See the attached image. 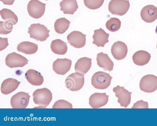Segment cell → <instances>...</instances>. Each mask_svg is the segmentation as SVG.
<instances>
[{
	"mask_svg": "<svg viewBox=\"0 0 157 126\" xmlns=\"http://www.w3.org/2000/svg\"><path fill=\"white\" fill-rule=\"evenodd\" d=\"M65 83L66 88L70 91H78L84 85V74L77 72L72 73L67 77Z\"/></svg>",
	"mask_w": 157,
	"mask_h": 126,
	"instance_id": "277c9868",
	"label": "cell"
},
{
	"mask_svg": "<svg viewBox=\"0 0 157 126\" xmlns=\"http://www.w3.org/2000/svg\"><path fill=\"white\" fill-rule=\"evenodd\" d=\"M109 34L106 33L101 28L94 31L93 35V44L97 47H104L105 45L109 42Z\"/></svg>",
	"mask_w": 157,
	"mask_h": 126,
	"instance_id": "ac0fdd59",
	"label": "cell"
},
{
	"mask_svg": "<svg viewBox=\"0 0 157 126\" xmlns=\"http://www.w3.org/2000/svg\"><path fill=\"white\" fill-rule=\"evenodd\" d=\"M109 97L105 93H94L89 98V104L93 108H100L107 104Z\"/></svg>",
	"mask_w": 157,
	"mask_h": 126,
	"instance_id": "9a60e30c",
	"label": "cell"
},
{
	"mask_svg": "<svg viewBox=\"0 0 157 126\" xmlns=\"http://www.w3.org/2000/svg\"><path fill=\"white\" fill-rule=\"evenodd\" d=\"M86 36L79 31H72L67 36L68 43L75 48H82L86 44Z\"/></svg>",
	"mask_w": 157,
	"mask_h": 126,
	"instance_id": "8fae6325",
	"label": "cell"
},
{
	"mask_svg": "<svg viewBox=\"0 0 157 126\" xmlns=\"http://www.w3.org/2000/svg\"><path fill=\"white\" fill-rule=\"evenodd\" d=\"M38 49L37 44L29 41H24L18 44L17 47L18 51L27 55L36 53Z\"/></svg>",
	"mask_w": 157,
	"mask_h": 126,
	"instance_id": "603a6c76",
	"label": "cell"
},
{
	"mask_svg": "<svg viewBox=\"0 0 157 126\" xmlns=\"http://www.w3.org/2000/svg\"><path fill=\"white\" fill-rule=\"evenodd\" d=\"M130 6L127 0H111L108 4V9L112 14L122 16L125 14Z\"/></svg>",
	"mask_w": 157,
	"mask_h": 126,
	"instance_id": "5b68a950",
	"label": "cell"
},
{
	"mask_svg": "<svg viewBox=\"0 0 157 126\" xmlns=\"http://www.w3.org/2000/svg\"><path fill=\"white\" fill-rule=\"evenodd\" d=\"M2 3L5 5H12L15 0H0Z\"/></svg>",
	"mask_w": 157,
	"mask_h": 126,
	"instance_id": "d6a6232c",
	"label": "cell"
},
{
	"mask_svg": "<svg viewBox=\"0 0 157 126\" xmlns=\"http://www.w3.org/2000/svg\"><path fill=\"white\" fill-rule=\"evenodd\" d=\"M121 21L117 18H111L106 22L105 26L109 31L114 32L118 30L121 26Z\"/></svg>",
	"mask_w": 157,
	"mask_h": 126,
	"instance_id": "4316f807",
	"label": "cell"
},
{
	"mask_svg": "<svg viewBox=\"0 0 157 126\" xmlns=\"http://www.w3.org/2000/svg\"><path fill=\"white\" fill-rule=\"evenodd\" d=\"M13 23L10 21H0V34H8L13 30Z\"/></svg>",
	"mask_w": 157,
	"mask_h": 126,
	"instance_id": "83f0119b",
	"label": "cell"
},
{
	"mask_svg": "<svg viewBox=\"0 0 157 126\" xmlns=\"http://www.w3.org/2000/svg\"><path fill=\"white\" fill-rule=\"evenodd\" d=\"M132 108H148V104L147 102L141 100L137 101L134 103Z\"/></svg>",
	"mask_w": 157,
	"mask_h": 126,
	"instance_id": "4dcf8cb0",
	"label": "cell"
},
{
	"mask_svg": "<svg viewBox=\"0 0 157 126\" xmlns=\"http://www.w3.org/2000/svg\"><path fill=\"white\" fill-rule=\"evenodd\" d=\"M128 51L127 45L121 41L115 42L112 45L111 50L113 57L118 60L124 59L126 56Z\"/></svg>",
	"mask_w": 157,
	"mask_h": 126,
	"instance_id": "4fadbf2b",
	"label": "cell"
},
{
	"mask_svg": "<svg viewBox=\"0 0 157 126\" xmlns=\"http://www.w3.org/2000/svg\"><path fill=\"white\" fill-rule=\"evenodd\" d=\"M141 90L145 92H153L157 89V77L151 74L146 75L142 77L139 84Z\"/></svg>",
	"mask_w": 157,
	"mask_h": 126,
	"instance_id": "52a82bcc",
	"label": "cell"
},
{
	"mask_svg": "<svg viewBox=\"0 0 157 126\" xmlns=\"http://www.w3.org/2000/svg\"><path fill=\"white\" fill-rule=\"evenodd\" d=\"M9 45L8 38L0 37V51L5 49Z\"/></svg>",
	"mask_w": 157,
	"mask_h": 126,
	"instance_id": "1f68e13d",
	"label": "cell"
},
{
	"mask_svg": "<svg viewBox=\"0 0 157 126\" xmlns=\"http://www.w3.org/2000/svg\"><path fill=\"white\" fill-rule=\"evenodd\" d=\"M46 4L38 0H31L28 4L27 10L29 15L32 17L38 19L44 14Z\"/></svg>",
	"mask_w": 157,
	"mask_h": 126,
	"instance_id": "8992f818",
	"label": "cell"
},
{
	"mask_svg": "<svg viewBox=\"0 0 157 126\" xmlns=\"http://www.w3.org/2000/svg\"><path fill=\"white\" fill-rule=\"evenodd\" d=\"M45 0V1H48V0Z\"/></svg>",
	"mask_w": 157,
	"mask_h": 126,
	"instance_id": "d590c367",
	"label": "cell"
},
{
	"mask_svg": "<svg viewBox=\"0 0 157 126\" xmlns=\"http://www.w3.org/2000/svg\"><path fill=\"white\" fill-rule=\"evenodd\" d=\"M67 43L61 40L57 39L52 41L50 48L52 51L55 54L59 55L65 54L67 50Z\"/></svg>",
	"mask_w": 157,
	"mask_h": 126,
	"instance_id": "cb8c5ba5",
	"label": "cell"
},
{
	"mask_svg": "<svg viewBox=\"0 0 157 126\" xmlns=\"http://www.w3.org/2000/svg\"><path fill=\"white\" fill-rule=\"evenodd\" d=\"M140 15L144 22L152 23L157 19V8L152 5H146L142 9Z\"/></svg>",
	"mask_w": 157,
	"mask_h": 126,
	"instance_id": "5bb4252c",
	"label": "cell"
},
{
	"mask_svg": "<svg viewBox=\"0 0 157 126\" xmlns=\"http://www.w3.org/2000/svg\"><path fill=\"white\" fill-rule=\"evenodd\" d=\"M155 31V33L157 34V25L156 27Z\"/></svg>",
	"mask_w": 157,
	"mask_h": 126,
	"instance_id": "836d02e7",
	"label": "cell"
},
{
	"mask_svg": "<svg viewBox=\"0 0 157 126\" xmlns=\"http://www.w3.org/2000/svg\"><path fill=\"white\" fill-rule=\"evenodd\" d=\"M105 0H83L85 5L88 9L95 10L100 8Z\"/></svg>",
	"mask_w": 157,
	"mask_h": 126,
	"instance_id": "f1b7e54d",
	"label": "cell"
},
{
	"mask_svg": "<svg viewBox=\"0 0 157 126\" xmlns=\"http://www.w3.org/2000/svg\"><path fill=\"white\" fill-rule=\"evenodd\" d=\"M70 23L68 20L64 17L57 19L54 24L55 31L59 34H63L69 28Z\"/></svg>",
	"mask_w": 157,
	"mask_h": 126,
	"instance_id": "d4e9b609",
	"label": "cell"
},
{
	"mask_svg": "<svg viewBox=\"0 0 157 126\" xmlns=\"http://www.w3.org/2000/svg\"><path fill=\"white\" fill-rule=\"evenodd\" d=\"M59 6L64 14L73 15L78 8L77 0H62Z\"/></svg>",
	"mask_w": 157,
	"mask_h": 126,
	"instance_id": "7402d4cb",
	"label": "cell"
},
{
	"mask_svg": "<svg viewBox=\"0 0 157 126\" xmlns=\"http://www.w3.org/2000/svg\"><path fill=\"white\" fill-rule=\"evenodd\" d=\"M72 61L67 58H57L52 64V69L56 74L63 75L70 70Z\"/></svg>",
	"mask_w": 157,
	"mask_h": 126,
	"instance_id": "7c38bea8",
	"label": "cell"
},
{
	"mask_svg": "<svg viewBox=\"0 0 157 126\" xmlns=\"http://www.w3.org/2000/svg\"><path fill=\"white\" fill-rule=\"evenodd\" d=\"M20 83V81L14 78H7L4 80L1 84V91L3 94H9L15 91Z\"/></svg>",
	"mask_w": 157,
	"mask_h": 126,
	"instance_id": "2e32d148",
	"label": "cell"
},
{
	"mask_svg": "<svg viewBox=\"0 0 157 126\" xmlns=\"http://www.w3.org/2000/svg\"><path fill=\"white\" fill-rule=\"evenodd\" d=\"M72 104L66 100L59 99L56 101L53 105L52 108H72Z\"/></svg>",
	"mask_w": 157,
	"mask_h": 126,
	"instance_id": "f546056e",
	"label": "cell"
},
{
	"mask_svg": "<svg viewBox=\"0 0 157 126\" xmlns=\"http://www.w3.org/2000/svg\"><path fill=\"white\" fill-rule=\"evenodd\" d=\"M0 14L2 19L5 21L12 22L14 25L16 24L18 22L17 16L11 10L3 8L0 11Z\"/></svg>",
	"mask_w": 157,
	"mask_h": 126,
	"instance_id": "484cf974",
	"label": "cell"
},
{
	"mask_svg": "<svg viewBox=\"0 0 157 126\" xmlns=\"http://www.w3.org/2000/svg\"><path fill=\"white\" fill-rule=\"evenodd\" d=\"M25 77L28 82L33 86L41 85L44 81L43 77L40 73L34 69L28 70Z\"/></svg>",
	"mask_w": 157,
	"mask_h": 126,
	"instance_id": "e0dca14e",
	"label": "cell"
},
{
	"mask_svg": "<svg viewBox=\"0 0 157 126\" xmlns=\"http://www.w3.org/2000/svg\"><path fill=\"white\" fill-rule=\"evenodd\" d=\"M112 78L109 74L101 71H98L92 76L91 84L96 89H105L110 85Z\"/></svg>",
	"mask_w": 157,
	"mask_h": 126,
	"instance_id": "3957f363",
	"label": "cell"
},
{
	"mask_svg": "<svg viewBox=\"0 0 157 126\" xmlns=\"http://www.w3.org/2000/svg\"><path fill=\"white\" fill-rule=\"evenodd\" d=\"M29 61L24 56L15 52L8 54L5 59L6 65L10 68L23 67L28 63Z\"/></svg>",
	"mask_w": 157,
	"mask_h": 126,
	"instance_id": "ba28073f",
	"label": "cell"
},
{
	"mask_svg": "<svg viewBox=\"0 0 157 126\" xmlns=\"http://www.w3.org/2000/svg\"><path fill=\"white\" fill-rule=\"evenodd\" d=\"M92 59L86 57L78 59L75 64V71L83 74H86L91 67Z\"/></svg>",
	"mask_w": 157,
	"mask_h": 126,
	"instance_id": "ffe728a7",
	"label": "cell"
},
{
	"mask_svg": "<svg viewBox=\"0 0 157 126\" xmlns=\"http://www.w3.org/2000/svg\"><path fill=\"white\" fill-rule=\"evenodd\" d=\"M96 60L98 65L104 70L110 72L113 70L114 63L108 54L102 52L98 53Z\"/></svg>",
	"mask_w": 157,
	"mask_h": 126,
	"instance_id": "d6986e66",
	"label": "cell"
},
{
	"mask_svg": "<svg viewBox=\"0 0 157 126\" xmlns=\"http://www.w3.org/2000/svg\"><path fill=\"white\" fill-rule=\"evenodd\" d=\"M151 58L150 54L147 52L140 50L136 51L133 54L132 59L136 65L143 66L148 63Z\"/></svg>",
	"mask_w": 157,
	"mask_h": 126,
	"instance_id": "44dd1931",
	"label": "cell"
},
{
	"mask_svg": "<svg viewBox=\"0 0 157 126\" xmlns=\"http://www.w3.org/2000/svg\"><path fill=\"white\" fill-rule=\"evenodd\" d=\"M156 48H157V45H156Z\"/></svg>",
	"mask_w": 157,
	"mask_h": 126,
	"instance_id": "e575fe53",
	"label": "cell"
},
{
	"mask_svg": "<svg viewBox=\"0 0 157 126\" xmlns=\"http://www.w3.org/2000/svg\"><path fill=\"white\" fill-rule=\"evenodd\" d=\"M113 91L118 98L117 102L121 107L127 108L130 104L132 92H129L124 87L118 85L113 88Z\"/></svg>",
	"mask_w": 157,
	"mask_h": 126,
	"instance_id": "30bf717a",
	"label": "cell"
},
{
	"mask_svg": "<svg viewBox=\"0 0 157 126\" xmlns=\"http://www.w3.org/2000/svg\"><path fill=\"white\" fill-rule=\"evenodd\" d=\"M30 37L37 41H44L49 37V30L44 25L39 23L31 24L28 28Z\"/></svg>",
	"mask_w": 157,
	"mask_h": 126,
	"instance_id": "7a4b0ae2",
	"label": "cell"
},
{
	"mask_svg": "<svg viewBox=\"0 0 157 126\" xmlns=\"http://www.w3.org/2000/svg\"><path fill=\"white\" fill-rule=\"evenodd\" d=\"M30 97L28 93L19 92L11 97L10 105L13 108H25L28 105Z\"/></svg>",
	"mask_w": 157,
	"mask_h": 126,
	"instance_id": "9c48e42d",
	"label": "cell"
},
{
	"mask_svg": "<svg viewBox=\"0 0 157 126\" xmlns=\"http://www.w3.org/2000/svg\"><path fill=\"white\" fill-rule=\"evenodd\" d=\"M34 103L38 106L34 108H45L52 101V93L48 89L46 88L38 89L33 93Z\"/></svg>",
	"mask_w": 157,
	"mask_h": 126,
	"instance_id": "6da1fadb",
	"label": "cell"
}]
</instances>
